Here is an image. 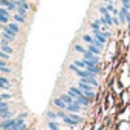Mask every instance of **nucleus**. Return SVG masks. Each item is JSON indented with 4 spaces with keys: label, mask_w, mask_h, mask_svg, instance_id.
I'll return each mask as SVG.
<instances>
[{
    "label": "nucleus",
    "mask_w": 130,
    "mask_h": 130,
    "mask_svg": "<svg viewBox=\"0 0 130 130\" xmlns=\"http://www.w3.org/2000/svg\"><path fill=\"white\" fill-rule=\"evenodd\" d=\"M14 127H15V118L2 119V122H0V130H14Z\"/></svg>",
    "instance_id": "obj_1"
},
{
    "label": "nucleus",
    "mask_w": 130,
    "mask_h": 130,
    "mask_svg": "<svg viewBox=\"0 0 130 130\" xmlns=\"http://www.w3.org/2000/svg\"><path fill=\"white\" fill-rule=\"evenodd\" d=\"M68 93H69L74 100H80V98H83V96H84V93L80 90V87H74V86L68 89Z\"/></svg>",
    "instance_id": "obj_2"
},
{
    "label": "nucleus",
    "mask_w": 130,
    "mask_h": 130,
    "mask_svg": "<svg viewBox=\"0 0 130 130\" xmlns=\"http://www.w3.org/2000/svg\"><path fill=\"white\" fill-rule=\"evenodd\" d=\"M66 110H68V113H80V110H81V104H80L77 100H74L72 104H68V106H66Z\"/></svg>",
    "instance_id": "obj_3"
},
{
    "label": "nucleus",
    "mask_w": 130,
    "mask_h": 130,
    "mask_svg": "<svg viewBox=\"0 0 130 130\" xmlns=\"http://www.w3.org/2000/svg\"><path fill=\"white\" fill-rule=\"evenodd\" d=\"M83 60H87V61H90V63H95V64H98V63H100V58H98V55L92 54V52H90V51H87V49H86V52L83 54Z\"/></svg>",
    "instance_id": "obj_4"
},
{
    "label": "nucleus",
    "mask_w": 130,
    "mask_h": 130,
    "mask_svg": "<svg viewBox=\"0 0 130 130\" xmlns=\"http://www.w3.org/2000/svg\"><path fill=\"white\" fill-rule=\"evenodd\" d=\"M0 49H2L3 52H6L8 55H12L14 54V49H12V46L6 41V40H3L2 38V41H0Z\"/></svg>",
    "instance_id": "obj_5"
},
{
    "label": "nucleus",
    "mask_w": 130,
    "mask_h": 130,
    "mask_svg": "<svg viewBox=\"0 0 130 130\" xmlns=\"http://www.w3.org/2000/svg\"><path fill=\"white\" fill-rule=\"evenodd\" d=\"M11 90V81L6 77H0V90Z\"/></svg>",
    "instance_id": "obj_6"
},
{
    "label": "nucleus",
    "mask_w": 130,
    "mask_h": 130,
    "mask_svg": "<svg viewBox=\"0 0 130 130\" xmlns=\"http://www.w3.org/2000/svg\"><path fill=\"white\" fill-rule=\"evenodd\" d=\"M78 87H80V90H81L83 93L93 90V86H90V84H87V83H84V81H81V80H80V83H78Z\"/></svg>",
    "instance_id": "obj_7"
},
{
    "label": "nucleus",
    "mask_w": 130,
    "mask_h": 130,
    "mask_svg": "<svg viewBox=\"0 0 130 130\" xmlns=\"http://www.w3.org/2000/svg\"><path fill=\"white\" fill-rule=\"evenodd\" d=\"M6 26H8V29H9L12 34H15V35H19V34H20V28H19V23H15V22H9Z\"/></svg>",
    "instance_id": "obj_8"
},
{
    "label": "nucleus",
    "mask_w": 130,
    "mask_h": 130,
    "mask_svg": "<svg viewBox=\"0 0 130 130\" xmlns=\"http://www.w3.org/2000/svg\"><path fill=\"white\" fill-rule=\"evenodd\" d=\"M127 14H128V9L122 6V8L119 9V12H118V19H119V23H125V17H127Z\"/></svg>",
    "instance_id": "obj_9"
},
{
    "label": "nucleus",
    "mask_w": 130,
    "mask_h": 130,
    "mask_svg": "<svg viewBox=\"0 0 130 130\" xmlns=\"http://www.w3.org/2000/svg\"><path fill=\"white\" fill-rule=\"evenodd\" d=\"M52 104H54V106H57V107H58V109H61V110H66V106H68V104L64 103L60 96H58V98H54Z\"/></svg>",
    "instance_id": "obj_10"
},
{
    "label": "nucleus",
    "mask_w": 130,
    "mask_h": 130,
    "mask_svg": "<svg viewBox=\"0 0 130 130\" xmlns=\"http://www.w3.org/2000/svg\"><path fill=\"white\" fill-rule=\"evenodd\" d=\"M68 115L71 116V119H72V121H74L77 125H78V124H81V122L84 121V119H83V116H80L78 113H68Z\"/></svg>",
    "instance_id": "obj_11"
},
{
    "label": "nucleus",
    "mask_w": 130,
    "mask_h": 130,
    "mask_svg": "<svg viewBox=\"0 0 130 130\" xmlns=\"http://www.w3.org/2000/svg\"><path fill=\"white\" fill-rule=\"evenodd\" d=\"M12 19L15 20V23H26V15H22V14H14Z\"/></svg>",
    "instance_id": "obj_12"
},
{
    "label": "nucleus",
    "mask_w": 130,
    "mask_h": 130,
    "mask_svg": "<svg viewBox=\"0 0 130 130\" xmlns=\"http://www.w3.org/2000/svg\"><path fill=\"white\" fill-rule=\"evenodd\" d=\"M87 51H90V52H92V54H95V55H100V52H101V49H100L98 46H95L93 43L87 44Z\"/></svg>",
    "instance_id": "obj_13"
},
{
    "label": "nucleus",
    "mask_w": 130,
    "mask_h": 130,
    "mask_svg": "<svg viewBox=\"0 0 130 130\" xmlns=\"http://www.w3.org/2000/svg\"><path fill=\"white\" fill-rule=\"evenodd\" d=\"M60 98L66 103V104H72V103H74V98H72L69 93H63V95H60Z\"/></svg>",
    "instance_id": "obj_14"
},
{
    "label": "nucleus",
    "mask_w": 130,
    "mask_h": 130,
    "mask_svg": "<svg viewBox=\"0 0 130 130\" xmlns=\"http://www.w3.org/2000/svg\"><path fill=\"white\" fill-rule=\"evenodd\" d=\"M77 101L81 104V107H89V106H90V103H92V101H90V100H87L86 96H83V98H80V100H77Z\"/></svg>",
    "instance_id": "obj_15"
},
{
    "label": "nucleus",
    "mask_w": 130,
    "mask_h": 130,
    "mask_svg": "<svg viewBox=\"0 0 130 130\" xmlns=\"http://www.w3.org/2000/svg\"><path fill=\"white\" fill-rule=\"evenodd\" d=\"M63 122L66 124V125H69V127H75V125H77V124H75V122L71 119V116H69V115H66V116L63 118Z\"/></svg>",
    "instance_id": "obj_16"
},
{
    "label": "nucleus",
    "mask_w": 130,
    "mask_h": 130,
    "mask_svg": "<svg viewBox=\"0 0 130 130\" xmlns=\"http://www.w3.org/2000/svg\"><path fill=\"white\" fill-rule=\"evenodd\" d=\"M8 110H9V104L6 101H2V103H0V115L5 113V112H8Z\"/></svg>",
    "instance_id": "obj_17"
},
{
    "label": "nucleus",
    "mask_w": 130,
    "mask_h": 130,
    "mask_svg": "<svg viewBox=\"0 0 130 130\" xmlns=\"http://www.w3.org/2000/svg\"><path fill=\"white\" fill-rule=\"evenodd\" d=\"M74 64H75L78 69H86V61H84V60H75Z\"/></svg>",
    "instance_id": "obj_18"
},
{
    "label": "nucleus",
    "mask_w": 130,
    "mask_h": 130,
    "mask_svg": "<svg viewBox=\"0 0 130 130\" xmlns=\"http://www.w3.org/2000/svg\"><path fill=\"white\" fill-rule=\"evenodd\" d=\"M90 28H92V31H101V23H100V20L92 22V23H90Z\"/></svg>",
    "instance_id": "obj_19"
},
{
    "label": "nucleus",
    "mask_w": 130,
    "mask_h": 130,
    "mask_svg": "<svg viewBox=\"0 0 130 130\" xmlns=\"http://www.w3.org/2000/svg\"><path fill=\"white\" fill-rule=\"evenodd\" d=\"M47 130H60V125L55 121H49L47 122Z\"/></svg>",
    "instance_id": "obj_20"
},
{
    "label": "nucleus",
    "mask_w": 130,
    "mask_h": 130,
    "mask_svg": "<svg viewBox=\"0 0 130 130\" xmlns=\"http://www.w3.org/2000/svg\"><path fill=\"white\" fill-rule=\"evenodd\" d=\"M46 116H47V119L49 121H55L58 116H57V112H52V110H49V112H46Z\"/></svg>",
    "instance_id": "obj_21"
},
{
    "label": "nucleus",
    "mask_w": 130,
    "mask_h": 130,
    "mask_svg": "<svg viewBox=\"0 0 130 130\" xmlns=\"http://www.w3.org/2000/svg\"><path fill=\"white\" fill-rule=\"evenodd\" d=\"M103 17H104V20H106V25H107V26H112V25H113V23H112V14H110V12H107V14H106V15H103Z\"/></svg>",
    "instance_id": "obj_22"
},
{
    "label": "nucleus",
    "mask_w": 130,
    "mask_h": 130,
    "mask_svg": "<svg viewBox=\"0 0 130 130\" xmlns=\"http://www.w3.org/2000/svg\"><path fill=\"white\" fill-rule=\"evenodd\" d=\"M81 38H83V40H84V41H86L87 44H90V43H93V37H90L89 34H83V37H81Z\"/></svg>",
    "instance_id": "obj_23"
},
{
    "label": "nucleus",
    "mask_w": 130,
    "mask_h": 130,
    "mask_svg": "<svg viewBox=\"0 0 130 130\" xmlns=\"http://www.w3.org/2000/svg\"><path fill=\"white\" fill-rule=\"evenodd\" d=\"M8 118H14L11 110H8V112H5V113H2V115H0V119H8Z\"/></svg>",
    "instance_id": "obj_24"
},
{
    "label": "nucleus",
    "mask_w": 130,
    "mask_h": 130,
    "mask_svg": "<svg viewBox=\"0 0 130 130\" xmlns=\"http://www.w3.org/2000/svg\"><path fill=\"white\" fill-rule=\"evenodd\" d=\"M15 12H17V14H22V15H26V14H28V9H25L23 6H19V5H17V11H15Z\"/></svg>",
    "instance_id": "obj_25"
},
{
    "label": "nucleus",
    "mask_w": 130,
    "mask_h": 130,
    "mask_svg": "<svg viewBox=\"0 0 130 130\" xmlns=\"http://www.w3.org/2000/svg\"><path fill=\"white\" fill-rule=\"evenodd\" d=\"M9 23V17L6 15H0V25H8Z\"/></svg>",
    "instance_id": "obj_26"
},
{
    "label": "nucleus",
    "mask_w": 130,
    "mask_h": 130,
    "mask_svg": "<svg viewBox=\"0 0 130 130\" xmlns=\"http://www.w3.org/2000/svg\"><path fill=\"white\" fill-rule=\"evenodd\" d=\"M0 58H2V60H6V61H8V60L11 58V55H8L6 52H3L2 49H0Z\"/></svg>",
    "instance_id": "obj_27"
},
{
    "label": "nucleus",
    "mask_w": 130,
    "mask_h": 130,
    "mask_svg": "<svg viewBox=\"0 0 130 130\" xmlns=\"http://www.w3.org/2000/svg\"><path fill=\"white\" fill-rule=\"evenodd\" d=\"M84 96H86L87 100H90V101H92V100L95 98V92H93V90H92V92H86V93H84Z\"/></svg>",
    "instance_id": "obj_28"
},
{
    "label": "nucleus",
    "mask_w": 130,
    "mask_h": 130,
    "mask_svg": "<svg viewBox=\"0 0 130 130\" xmlns=\"http://www.w3.org/2000/svg\"><path fill=\"white\" fill-rule=\"evenodd\" d=\"M106 9H107L109 12H112V11L115 9V6H113V2H112V0H110V2H109V3L106 5Z\"/></svg>",
    "instance_id": "obj_29"
},
{
    "label": "nucleus",
    "mask_w": 130,
    "mask_h": 130,
    "mask_svg": "<svg viewBox=\"0 0 130 130\" xmlns=\"http://www.w3.org/2000/svg\"><path fill=\"white\" fill-rule=\"evenodd\" d=\"M112 23L115 25V26H119L121 23H119V19H118V15H112Z\"/></svg>",
    "instance_id": "obj_30"
},
{
    "label": "nucleus",
    "mask_w": 130,
    "mask_h": 130,
    "mask_svg": "<svg viewBox=\"0 0 130 130\" xmlns=\"http://www.w3.org/2000/svg\"><path fill=\"white\" fill-rule=\"evenodd\" d=\"M75 51H77V52H80V54H84V52H86V49H84L81 44H75Z\"/></svg>",
    "instance_id": "obj_31"
},
{
    "label": "nucleus",
    "mask_w": 130,
    "mask_h": 130,
    "mask_svg": "<svg viewBox=\"0 0 130 130\" xmlns=\"http://www.w3.org/2000/svg\"><path fill=\"white\" fill-rule=\"evenodd\" d=\"M121 5H122L124 8H127V9L130 11V0H121Z\"/></svg>",
    "instance_id": "obj_32"
},
{
    "label": "nucleus",
    "mask_w": 130,
    "mask_h": 130,
    "mask_svg": "<svg viewBox=\"0 0 130 130\" xmlns=\"http://www.w3.org/2000/svg\"><path fill=\"white\" fill-rule=\"evenodd\" d=\"M0 72H3V74H9V72H11V68H9V66H2V68H0Z\"/></svg>",
    "instance_id": "obj_33"
},
{
    "label": "nucleus",
    "mask_w": 130,
    "mask_h": 130,
    "mask_svg": "<svg viewBox=\"0 0 130 130\" xmlns=\"http://www.w3.org/2000/svg\"><path fill=\"white\" fill-rule=\"evenodd\" d=\"M0 15H6V17H9V12H8V9L0 6Z\"/></svg>",
    "instance_id": "obj_34"
},
{
    "label": "nucleus",
    "mask_w": 130,
    "mask_h": 130,
    "mask_svg": "<svg viewBox=\"0 0 130 130\" xmlns=\"http://www.w3.org/2000/svg\"><path fill=\"white\" fill-rule=\"evenodd\" d=\"M0 98H2V100H11L12 95L11 93H0Z\"/></svg>",
    "instance_id": "obj_35"
},
{
    "label": "nucleus",
    "mask_w": 130,
    "mask_h": 130,
    "mask_svg": "<svg viewBox=\"0 0 130 130\" xmlns=\"http://www.w3.org/2000/svg\"><path fill=\"white\" fill-rule=\"evenodd\" d=\"M66 115H68V113H66V112H64V110H61V109H60V110L57 112V116H58V118H61V119H63L64 116H66Z\"/></svg>",
    "instance_id": "obj_36"
},
{
    "label": "nucleus",
    "mask_w": 130,
    "mask_h": 130,
    "mask_svg": "<svg viewBox=\"0 0 130 130\" xmlns=\"http://www.w3.org/2000/svg\"><path fill=\"white\" fill-rule=\"evenodd\" d=\"M9 2H11V0H0V6H2V8H6Z\"/></svg>",
    "instance_id": "obj_37"
},
{
    "label": "nucleus",
    "mask_w": 130,
    "mask_h": 130,
    "mask_svg": "<svg viewBox=\"0 0 130 130\" xmlns=\"http://www.w3.org/2000/svg\"><path fill=\"white\" fill-rule=\"evenodd\" d=\"M107 12H109V11L106 9V6H100V14H101V15H106Z\"/></svg>",
    "instance_id": "obj_38"
},
{
    "label": "nucleus",
    "mask_w": 130,
    "mask_h": 130,
    "mask_svg": "<svg viewBox=\"0 0 130 130\" xmlns=\"http://www.w3.org/2000/svg\"><path fill=\"white\" fill-rule=\"evenodd\" d=\"M15 130H28V125H26V122H25V124H22V125H19Z\"/></svg>",
    "instance_id": "obj_39"
},
{
    "label": "nucleus",
    "mask_w": 130,
    "mask_h": 130,
    "mask_svg": "<svg viewBox=\"0 0 130 130\" xmlns=\"http://www.w3.org/2000/svg\"><path fill=\"white\" fill-rule=\"evenodd\" d=\"M6 60H2V58H0V68H2V66H6Z\"/></svg>",
    "instance_id": "obj_40"
},
{
    "label": "nucleus",
    "mask_w": 130,
    "mask_h": 130,
    "mask_svg": "<svg viewBox=\"0 0 130 130\" xmlns=\"http://www.w3.org/2000/svg\"><path fill=\"white\" fill-rule=\"evenodd\" d=\"M19 116H20V118H23V119H26V116H28V113H20Z\"/></svg>",
    "instance_id": "obj_41"
},
{
    "label": "nucleus",
    "mask_w": 130,
    "mask_h": 130,
    "mask_svg": "<svg viewBox=\"0 0 130 130\" xmlns=\"http://www.w3.org/2000/svg\"><path fill=\"white\" fill-rule=\"evenodd\" d=\"M0 100H2V98H0Z\"/></svg>",
    "instance_id": "obj_42"
},
{
    "label": "nucleus",
    "mask_w": 130,
    "mask_h": 130,
    "mask_svg": "<svg viewBox=\"0 0 130 130\" xmlns=\"http://www.w3.org/2000/svg\"><path fill=\"white\" fill-rule=\"evenodd\" d=\"M0 41H2V40H0Z\"/></svg>",
    "instance_id": "obj_43"
}]
</instances>
